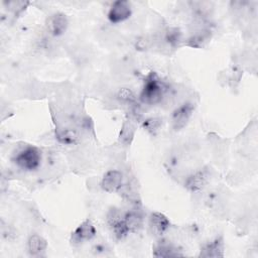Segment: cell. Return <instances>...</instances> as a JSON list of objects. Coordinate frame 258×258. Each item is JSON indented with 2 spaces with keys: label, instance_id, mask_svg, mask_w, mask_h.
Wrapping results in <instances>:
<instances>
[{
  "label": "cell",
  "instance_id": "cell-1",
  "mask_svg": "<svg viewBox=\"0 0 258 258\" xmlns=\"http://www.w3.org/2000/svg\"><path fill=\"white\" fill-rule=\"evenodd\" d=\"M166 89L155 73H150L144 81L139 100L147 105H155L161 102Z\"/></svg>",
  "mask_w": 258,
  "mask_h": 258
},
{
  "label": "cell",
  "instance_id": "cell-2",
  "mask_svg": "<svg viewBox=\"0 0 258 258\" xmlns=\"http://www.w3.org/2000/svg\"><path fill=\"white\" fill-rule=\"evenodd\" d=\"M41 152L35 146H26L20 150L13 159V162L21 169L31 171L40 165Z\"/></svg>",
  "mask_w": 258,
  "mask_h": 258
},
{
  "label": "cell",
  "instance_id": "cell-3",
  "mask_svg": "<svg viewBox=\"0 0 258 258\" xmlns=\"http://www.w3.org/2000/svg\"><path fill=\"white\" fill-rule=\"evenodd\" d=\"M194 111L195 105L190 102H185L177 108H175L170 116L171 128L174 131H179L183 129L189 122Z\"/></svg>",
  "mask_w": 258,
  "mask_h": 258
},
{
  "label": "cell",
  "instance_id": "cell-4",
  "mask_svg": "<svg viewBox=\"0 0 258 258\" xmlns=\"http://www.w3.org/2000/svg\"><path fill=\"white\" fill-rule=\"evenodd\" d=\"M96 227L93 222L89 219L82 222L72 233L71 235V243L74 246H80L86 242L91 241L96 236Z\"/></svg>",
  "mask_w": 258,
  "mask_h": 258
},
{
  "label": "cell",
  "instance_id": "cell-5",
  "mask_svg": "<svg viewBox=\"0 0 258 258\" xmlns=\"http://www.w3.org/2000/svg\"><path fill=\"white\" fill-rule=\"evenodd\" d=\"M131 14V3L126 0H117L111 4L107 17L111 23L117 24L129 19Z\"/></svg>",
  "mask_w": 258,
  "mask_h": 258
},
{
  "label": "cell",
  "instance_id": "cell-6",
  "mask_svg": "<svg viewBox=\"0 0 258 258\" xmlns=\"http://www.w3.org/2000/svg\"><path fill=\"white\" fill-rule=\"evenodd\" d=\"M69 26V19L64 13L55 12L50 14L45 20V28L52 36L63 34Z\"/></svg>",
  "mask_w": 258,
  "mask_h": 258
},
{
  "label": "cell",
  "instance_id": "cell-7",
  "mask_svg": "<svg viewBox=\"0 0 258 258\" xmlns=\"http://www.w3.org/2000/svg\"><path fill=\"white\" fill-rule=\"evenodd\" d=\"M123 173L117 169H110L102 177L101 187L107 192H118L123 186Z\"/></svg>",
  "mask_w": 258,
  "mask_h": 258
},
{
  "label": "cell",
  "instance_id": "cell-8",
  "mask_svg": "<svg viewBox=\"0 0 258 258\" xmlns=\"http://www.w3.org/2000/svg\"><path fill=\"white\" fill-rule=\"evenodd\" d=\"M170 227L168 218L160 212H152L148 218V228L152 235L160 237Z\"/></svg>",
  "mask_w": 258,
  "mask_h": 258
},
{
  "label": "cell",
  "instance_id": "cell-9",
  "mask_svg": "<svg viewBox=\"0 0 258 258\" xmlns=\"http://www.w3.org/2000/svg\"><path fill=\"white\" fill-rule=\"evenodd\" d=\"M137 130V121L135 117L128 116L122 123L121 130L118 135V141L123 146H129L135 136Z\"/></svg>",
  "mask_w": 258,
  "mask_h": 258
},
{
  "label": "cell",
  "instance_id": "cell-10",
  "mask_svg": "<svg viewBox=\"0 0 258 258\" xmlns=\"http://www.w3.org/2000/svg\"><path fill=\"white\" fill-rule=\"evenodd\" d=\"M209 172L206 169H200L187 176L184 185L190 191H200L207 184Z\"/></svg>",
  "mask_w": 258,
  "mask_h": 258
},
{
  "label": "cell",
  "instance_id": "cell-11",
  "mask_svg": "<svg viewBox=\"0 0 258 258\" xmlns=\"http://www.w3.org/2000/svg\"><path fill=\"white\" fill-rule=\"evenodd\" d=\"M200 257H223L224 256V240L222 237H218L213 241L205 244L199 254Z\"/></svg>",
  "mask_w": 258,
  "mask_h": 258
},
{
  "label": "cell",
  "instance_id": "cell-12",
  "mask_svg": "<svg viewBox=\"0 0 258 258\" xmlns=\"http://www.w3.org/2000/svg\"><path fill=\"white\" fill-rule=\"evenodd\" d=\"M46 247H47L46 240L38 234H32L27 239L26 249L30 256H40L41 253L45 251Z\"/></svg>",
  "mask_w": 258,
  "mask_h": 258
},
{
  "label": "cell",
  "instance_id": "cell-13",
  "mask_svg": "<svg viewBox=\"0 0 258 258\" xmlns=\"http://www.w3.org/2000/svg\"><path fill=\"white\" fill-rule=\"evenodd\" d=\"M124 219L130 233H136L143 227V215L138 210H130L125 212Z\"/></svg>",
  "mask_w": 258,
  "mask_h": 258
},
{
  "label": "cell",
  "instance_id": "cell-14",
  "mask_svg": "<svg viewBox=\"0 0 258 258\" xmlns=\"http://www.w3.org/2000/svg\"><path fill=\"white\" fill-rule=\"evenodd\" d=\"M211 39V31L209 29H200L196 31L188 39H187V45L191 47H203L206 45L207 42Z\"/></svg>",
  "mask_w": 258,
  "mask_h": 258
},
{
  "label": "cell",
  "instance_id": "cell-15",
  "mask_svg": "<svg viewBox=\"0 0 258 258\" xmlns=\"http://www.w3.org/2000/svg\"><path fill=\"white\" fill-rule=\"evenodd\" d=\"M55 136L60 143L66 145H73L80 142V135L75 129H60L55 133Z\"/></svg>",
  "mask_w": 258,
  "mask_h": 258
},
{
  "label": "cell",
  "instance_id": "cell-16",
  "mask_svg": "<svg viewBox=\"0 0 258 258\" xmlns=\"http://www.w3.org/2000/svg\"><path fill=\"white\" fill-rule=\"evenodd\" d=\"M152 254L155 257H175L182 255L179 254L174 247L167 243H158L157 245H155Z\"/></svg>",
  "mask_w": 258,
  "mask_h": 258
},
{
  "label": "cell",
  "instance_id": "cell-17",
  "mask_svg": "<svg viewBox=\"0 0 258 258\" xmlns=\"http://www.w3.org/2000/svg\"><path fill=\"white\" fill-rule=\"evenodd\" d=\"M164 41L171 47L178 46L182 39L181 31L176 27H168L164 31Z\"/></svg>",
  "mask_w": 258,
  "mask_h": 258
},
{
  "label": "cell",
  "instance_id": "cell-18",
  "mask_svg": "<svg viewBox=\"0 0 258 258\" xmlns=\"http://www.w3.org/2000/svg\"><path fill=\"white\" fill-rule=\"evenodd\" d=\"M125 217V212H123L121 209L113 207L110 208L109 211L107 212L106 215V221L108 226L111 228H113L115 225H117L118 223H120L121 221L124 220Z\"/></svg>",
  "mask_w": 258,
  "mask_h": 258
},
{
  "label": "cell",
  "instance_id": "cell-19",
  "mask_svg": "<svg viewBox=\"0 0 258 258\" xmlns=\"http://www.w3.org/2000/svg\"><path fill=\"white\" fill-rule=\"evenodd\" d=\"M116 98L127 104H134L137 102V96L134 94V92L129 88H121L118 90L116 94Z\"/></svg>",
  "mask_w": 258,
  "mask_h": 258
},
{
  "label": "cell",
  "instance_id": "cell-20",
  "mask_svg": "<svg viewBox=\"0 0 258 258\" xmlns=\"http://www.w3.org/2000/svg\"><path fill=\"white\" fill-rule=\"evenodd\" d=\"M162 124V119L160 118H148L143 121L142 127L144 130H146L149 134L154 135L160 128Z\"/></svg>",
  "mask_w": 258,
  "mask_h": 258
},
{
  "label": "cell",
  "instance_id": "cell-21",
  "mask_svg": "<svg viewBox=\"0 0 258 258\" xmlns=\"http://www.w3.org/2000/svg\"><path fill=\"white\" fill-rule=\"evenodd\" d=\"M5 4H7V8H9L14 13V15H18L28 6L29 2H27V1H11V2H8Z\"/></svg>",
  "mask_w": 258,
  "mask_h": 258
}]
</instances>
